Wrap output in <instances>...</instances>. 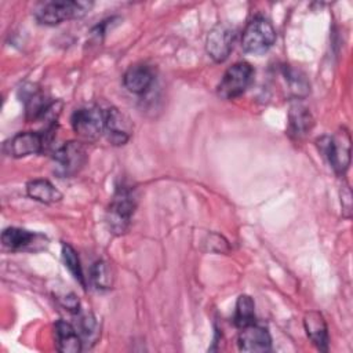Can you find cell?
Listing matches in <instances>:
<instances>
[{"label": "cell", "mask_w": 353, "mask_h": 353, "mask_svg": "<svg viewBox=\"0 0 353 353\" xmlns=\"http://www.w3.org/2000/svg\"><path fill=\"white\" fill-rule=\"evenodd\" d=\"M62 259L65 266L68 268V270L73 274V277L80 281V284L84 287L85 285V279L83 276V270H81V265H80V259L77 252L74 251V248L69 244H63L62 245Z\"/></svg>", "instance_id": "44dd1931"}, {"label": "cell", "mask_w": 353, "mask_h": 353, "mask_svg": "<svg viewBox=\"0 0 353 353\" xmlns=\"http://www.w3.org/2000/svg\"><path fill=\"white\" fill-rule=\"evenodd\" d=\"M57 349L62 353H79L83 349V341L77 330L68 321L58 320L55 323Z\"/></svg>", "instance_id": "2e32d148"}, {"label": "cell", "mask_w": 353, "mask_h": 353, "mask_svg": "<svg viewBox=\"0 0 353 353\" xmlns=\"http://www.w3.org/2000/svg\"><path fill=\"white\" fill-rule=\"evenodd\" d=\"M77 332L80 334V336H81V341H83V343L85 342V341H94L95 338H97V335H98V328H97V321H95V319L91 316V314H88V313H85V314H83V316H80L79 317V325H77Z\"/></svg>", "instance_id": "7402d4cb"}, {"label": "cell", "mask_w": 353, "mask_h": 353, "mask_svg": "<svg viewBox=\"0 0 353 353\" xmlns=\"http://www.w3.org/2000/svg\"><path fill=\"white\" fill-rule=\"evenodd\" d=\"M312 127H313L312 113L303 103L295 99V102L291 103L290 112H288V134L292 138L299 139L305 137L312 130Z\"/></svg>", "instance_id": "9a60e30c"}, {"label": "cell", "mask_w": 353, "mask_h": 353, "mask_svg": "<svg viewBox=\"0 0 353 353\" xmlns=\"http://www.w3.org/2000/svg\"><path fill=\"white\" fill-rule=\"evenodd\" d=\"M76 135L87 142L97 141L105 128V110L97 105H85L76 109L70 119Z\"/></svg>", "instance_id": "5b68a950"}, {"label": "cell", "mask_w": 353, "mask_h": 353, "mask_svg": "<svg viewBox=\"0 0 353 353\" xmlns=\"http://www.w3.org/2000/svg\"><path fill=\"white\" fill-rule=\"evenodd\" d=\"M46 241V237L41 234L19 229V228H7L1 233V243L6 248L11 251L18 250H34L36 244H41Z\"/></svg>", "instance_id": "7c38bea8"}, {"label": "cell", "mask_w": 353, "mask_h": 353, "mask_svg": "<svg viewBox=\"0 0 353 353\" xmlns=\"http://www.w3.org/2000/svg\"><path fill=\"white\" fill-rule=\"evenodd\" d=\"M137 204L138 194L132 185L121 183L116 188L106 212L108 228L113 234H121L128 229Z\"/></svg>", "instance_id": "6da1fadb"}, {"label": "cell", "mask_w": 353, "mask_h": 353, "mask_svg": "<svg viewBox=\"0 0 353 353\" xmlns=\"http://www.w3.org/2000/svg\"><path fill=\"white\" fill-rule=\"evenodd\" d=\"M153 80V69L145 63L131 65L123 74V84L132 94L146 92L150 88Z\"/></svg>", "instance_id": "4fadbf2b"}, {"label": "cell", "mask_w": 353, "mask_h": 353, "mask_svg": "<svg viewBox=\"0 0 353 353\" xmlns=\"http://www.w3.org/2000/svg\"><path fill=\"white\" fill-rule=\"evenodd\" d=\"M317 145L323 154L328 159V163L336 174H345L350 164L352 141L350 134L342 127L334 137H323L317 141Z\"/></svg>", "instance_id": "277c9868"}, {"label": "cell", "mask_w": 353, "mask_h": 353, "mask_svg": "<svg viewBox=\"0 0 353 353\" xmlns=\"http://www.w3.org/2000/svg\"><path fill=\"white\" fill-rule=\"evenodd\" d=\"M280 76L283 77L284 90L294 97V99H301L307 95L309 92V83L306 77L296 69H292L287 65H284L280 69Z\"/></svg>", "instance_id": "ac0fdd59"}, {"label": "cell", "mask_w": 353, "mask_h": 353, "mask_svg": "<svg viewBox=\"0 0 353 353\" xmlns=\"http://www.w3.org/2000/svg\"><path fill=\"white\" fill-rule=\"evenodd\" d=\"M48 143L46 132L39 131H22L11 137L4 142V152L11 157H25L36 154L44 150V146Z\"/></svg>", "instance_id": "9c48e42d"}, {"label": "cell", "mask_w": 353, "mask_h": 353, "mask_svg": "<svg viewBox=\"0 0 353 353\" xmlns=\"http://www.w3.org/2000/svg\"><path fill=\"white\" fill-rule=\"evenodd\" d=\"M236 41V29L228 22H218L207 34L205 50L215 62H223L229 58Z\"/></svg>", "instance_id": "ba28073f"}, {"label": "cell", "mask_w": 353, "mask_h": 353, "mask_svg": "<svg viewBox=\"0 0 353 353\" xmlns=\"http://www.w3.org/2000/svg\"><path fill=\"white\" fill-rule=\"evenodd\" d=\"M252 77L254 69L248 62H236L223 73L216 92L222 99H234L250 87Z\"/></svg>", "instance_id": "8992f818"}, {"label": "cell", "mask_w": 353, "mask_h": 353, "mask_svg": "<svg viewBox=\"0 0 353 353\" xmlns=\"http://www.w3.org/2000/svg\"><path fill=\"white\" fill-rule=\"evenodd\" d=\"M276 29L265 17L252 18L241 36V47L245 52L261 55L266 52L276 41Z\"/></svg>", "instance_id": "3957f363"}, {"label": "cell", "mask_w": 353, "mask_h": 353, "mask_svg": "<svg viewBox=\"0 0 353 353\" xmlns=\"http://www.w3.org/2000/svg\"><path fill=\"white\" fill-rule=\"evenodd\" d=\"M57 174L62 176L76 175L87 163L85 148L80 141H69L58 146L52 154Z\"/></svg>", "instance_id": "52a82bcc"}, {"label": "cell", "mask_w": 353, "mask_h": 353, "mask_svg": "<svg viewBox=\"0 0 353 353\" xmlns=\"http://www.w3.org/2000/svg\"><path fill=\"white\" fill-rule=\"evenodd\" d=\"M303 327L306 331L307 338L312 341V343L321 352L328 350V328L327 323L320 312L312 310L307 312L303 317Z\"/></svg>", "instance_id": "5bb4252c"}, {"label": "cell", "mask_w": 353, "mask_h": 353, "mask_svg": "<svg viewBox=\"0 0 353 353\" xmlns=\"http://www.w3.org/2000/svg\"><path fill=\"white\" fill-rule=\"evenodd\" d=\"M90 279L91 283L97 290H109L113 285V272L108 262L105 261H97L90 270Z\"/></svg>", "instance_id": "ffe728a7"}, {"label": "cell", "mask_w": 353, "mask_h": 353, "mask_svg": "<svg viewBox=\"0 0 353 353\" xmlns=\"http://www.w3.org/2000/svg\"><path fill=\"white\" fill-rule=\"evenodd\" d=\"M237 345L241 352L248 353H259V352H269L272 347V338L266 328L254 324L243 327L239 338Z\"/></svg>", "instance_id": "8fae6325"}, {"label": "cell", "mask_w": 353, "mask_h": 353, "mask_svg": "<svg viewBox=\"0 0 353 353\" xmlns=\"http://www.w3.org/2000/svg\"><path fill=\"white\" fill-rule=\"evenodd\" d=\"M92 7L91 1H47L34 11V18L41 25H58L66 19L84 17Z\"/></svg>", "instance_id": "7a4b0ae2"}, {"label": "cell", "mask_w": 353, "mask_h": 353, "mask_svg": "<svg viewBox=\"0 0 353 353\" xmlns=\"http://www.w3.org/2000/svg\"><path fill=\"white\" fill-rule=\"evenodd\" d=\"M255 323V303L250 295H240L236 302L234 324L239 328Z\"/></svg>", "instance_id": "d6986e66"}, {"label": "cell", "mask_w": 353, "mask_h": 353, "mask_svg": "<svg viewBox=\"0 0 353 353\" xmlns=\"http://www.w3.org/2000/svg\"><path fill=\"white\" fill-rule=\"evenodd\" d=\"M132 132V124L130 119L117 108H109L105 110V128L103 134L112 145L121 146L128 142Z\"/></svg>", "instance_id": "30bf717a"}, {"label": "cell", "mask_w": 353, "mask_h": 353, "mask_svg": "<svg viewBox=\"0 0 353 353\" xmlns=\"http://www.w3.org/2000/svg\"><path fill=\"white\" fill-rule=\"evenodd\" d=\"M26 194L44 204H52L62 199V193L47 179L29 181L26 183Z\"/></svg>", "instance_id": "e0dca14e"}]
</instances>
